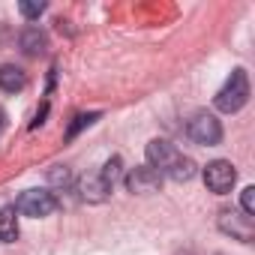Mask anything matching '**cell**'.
<instances>
[{
    "mask_svg": "<svg viewBox=\"0 0 255 255\" xmlns=\"http://www.w3.org/2000/svg\"><path fill=\"white\" fill-rule=\"evenodd\" d=\"M246 99H249V78H246L243 69H234L231 78L222 84V90L213 96V105L222 114H234V111H240L246 105Z\"/></svg>",
    "mask_w": 255,
    "mask_h": 255,
    "instance_id": "1",
    "label": "cell"
},
{
    "mask_svg": "<svg viewBox=\"0 0 255 255\" xmlns=\"http://www.w3.org/2000/svg\"><path fill=\"white\" fill-rule=\"evenodd\" d=\"M186 132L195 144H204V147H213L222 141V126L210 111H195L192 120L186 123Z\"/></svg>",
    "mask_w": 255,
    "mask_h": 255,
    "instance_id": "2",
    "label": "cell"
},
{
    "mask_svg": "<svg viewBox=\"0 0 255 255\" xmlns=\"http://www.w3.org/2000/svg\"><path fill=\"white\" fill-rule=\"evenodd\" d=\"M15 210L24 213V216L42 219V216H51V213L57 210V198H54V192H48V189H27V192L18 195Z\"/></svg>",
    "mask_w": 255,
    "mask_h": 255,
    "instance_id": "3",
    "label": "cell"
},
{
    "mask_svg": "<svg viewBox=\"0 0 255 255\" xmlns=\"http://www.w3.org/2000/svg\"><path fill=\"white\" fill-rule=\"evenodd\" d=\"M237 183V171L228 159H213L207 168H204V186L216 195H228Z\"/></svg>",
    "mask_w": 255,
    "mask_h": 255,
    "instance_id": "4",
    "label": "cell"
},
{
    "mask_svg": "<svg viewBox=\"0 0 255 255\" xmlns=\"http://www.w3.org/2000/svg\"><path fill=\"white\" fill-rule=\"evenodd\" d=\"M159 186H162V174L153 171L150 165H138V168H132L129 174H126V189L135 192V195H150Z\"/></svg>",
    "mask_w": 255,
    "mask_h": 255,
    "instance_id": "5",
    "label": "cell"
},
{
    "mask_svg": "<svg viewBox=\"0 0 255 255\" xmlns=\"http://www.w3.org/2000/svg\"><path fill=\"white\" fill-rule=\"evenodd\" d=\"M177 147L174 144H168V141H162V138H153L150 144H147V165L153 168V171H159V174H165L174 162H177Z\"/></svg>",
    "mask_w": 255,
    "mask_h": 255,
    "instance_id": "6",
    "label": "cell"
},
{
    "mask_svg": "<svg viewBox=\"0 0 255 255\" xmlns=\"http://www.w3.org/2000/svg\"><path fill=\"white\" fill-rule=\"evenodd\" d=\"M219 228L225 234H231L234 240H240V243H249L252 240V231H255L249 216H240V213H231V210H222L219 213Z\"/></svg>",
    "mask_w": 255,
    "mask_h": 255,
    "instance_id": "7",
    "label": "cell"
},
{
    "mask_svg": "<svg viewBox=\"0 0 255 255\" xmlns=\"http://www.w3.org/2000/svg\"><path fill=\"white\" fill-rule=\"evenodd\" d=\"M78 192H81V198H84L87 204H102V201L111 195V186H108L99 174H84V177L78 180Z\"/></svg>",
    "mask_w": 255,
    "mask_h": 255,
    "instance_id": "8",
    "label": "cell"
},
{
    "mask_svg": "<svg viewBox=\"0 0 255 255\" xmlns=\"http://www.w3.org/2000/svg\"><path fill=\"white\" fill-rule=\"evenodd\" d=\"M18 45H21V51H24V54H30V57H39V54L48 48V36H45L39 27H27V30H21V36H18Z\"/></svg>",
    "mask_w": 255,
    "mask_h": 255,
    "instance_id": "9",
    "label": "cell"
},
{
    "mask_svg": "<svg viewBox=\"0 0 255 255\" xmlns=\"http://www.w3.org/2000/svg\"><path fill=\"white\" fill-rule=\"evenodd\" d=\"M24 84H27L24 69H18L12 63L0 66V90H3V93H18V90H24Z\"/></svg>",
    "mask_w": 255,
    "mask_h": 255,
    "instance_id": "10",
    "label": "cell"
},
{
    "mask_svg": "<svg viewBox=\"0 0 255 255\" xmlns=\"http://www.w3.org/2000/svg\"><path fill=\"white\" fill-rule=\"evenodd\" d=\"M18 210L9 207H0V243H15L18 240Z\"/></svg>",
    "mask_w": 255,
    "mask_h": 255,
    "instance_id": "11",
    "label": "cell"
},
{
    "mask_svg": "<svg viewBox=\"0 0 255 255\" xmlns=\"http://www.w3.org/2000/svg\"><path fill=\"white\" fill-rule=\"evenodd\" d=\"M165 174H168L171 180H177V183H186V180H192V177H195V162H192L189 156H183V153H180V156H177V162H174Z\"/></svg>",
    "mask_w": 255,
    "mask_h": 255,
    "instance_id": "12",
    "label": "cell"
},
{
    "mask_svg": "<svg viewBox=\"0 0 255 255\" xmlns=\"http://www.w3.org/2000/svg\"><path fill=\"white\" fill-rule=\"evenodd\" d=\"M120 171H123V159H120V156H111V159H108V162L102 165L99 177H102V180H105V183H108V186L114 189V183L120 180Z\"/></svg>",
    "mask_w": 255,
    "mask_h": 255,
    "instance_id": "13",
    "label": "cell"
},
{
    "mask_svg": "<svg viewBox=\"0 0 255 255\" xmlns=\"http://www.w3.org/2000/svg\"><path fill=\"white\" fill-rule=\"evenodd\" d=\"M99 117H102L99 111H90V114H78V117L72 120V126L66 129V141H72V138H75V135H78L81 129H87V126H90V123H96Z\"/></svg>",
    "mask_w": 255,
    "mask_h": 255,
    "instance_id": "14",
    "label": "cell"
},
{
    "mask_svg": "<svg viewBox=\"0 0 255 255\" xmlns=\"http://www.w3.org/2000/svg\"><path fill=\"white\" fill-rule=\"evenodd\" d=\"M48 180H51L54 186H69V183H72V171H69L66 165H57V168L48 171Z\"/></svg>",
    "mask_w": 255,
    "mask_h": 255,
    "instance_id": "15",
    "label": "cell"
},
{
    "mask_svg": "<svg viewBox=\"0 0 255 255\" xmlns=\"http://www.w3.org/2000/svg\"><path fill=\"white\" fill-rule=\"evenodd\" d=\"M240 207H243V213L252 219L255 216V189L252 186H246L243 192H240Z\"/></svg>",
    "mask_w": 255,
    "mask_h": 255,
    "instance_id": "16",
    "label": "cell"
},
{
    "mask_svg": "<svg viewBox=\"0 0 255 255\" xmlns=\"http://www.w3.org/2000/svg\"><path fill=\"white\" fill-rule=\"evenodd\" d=\"M18 12L33 21V18H39V15L45 12V3H18Z\"/></svg>",
    "mask_w": 255,
    "mask_h": 255,
    "instance_id": "17",
    "label": "cell"
},
{
    "mask_svg": "<svg viewBox=\"0 0 255 255\" xmlns=\"http://www.w3.org/2000/svg\"><path fill=\"white\" fill-rule=\"evenodd\" d=\"M3 129H6V111L0 108V132H3Z\"/></svg>",
    "mask_w": 255,
    "mask_h": 255,
    "instance_id": "18",
    "label": "cell"
}]
</instances>
